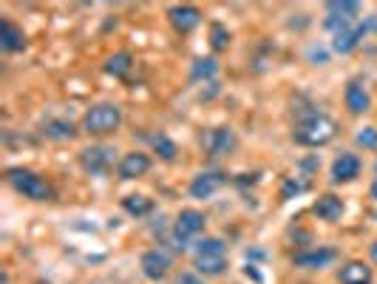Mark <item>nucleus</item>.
Instances as JSON below:
<instances>
[{
    "label": "nucleus",
    "mask_w": 377,
    "mask_h": 284,
    "mask_svg": "<svg viewBox=\"0 0 377 284\" xmlns=\"http://www.w3.org/2000/svg\"><path fill=\"white\" fill-rule=\"evenodd\" d=\"M337 134V125L326 117V114H309L298 122V128H295V142L298 145H306V148H321L326 142H332Z\"/></svg>",
    "instance_id": "nucleus-1"
},
{
    "label": "nucleus",
    "mask_w": 377,
    "mask_h": 284,
    "mask_svg": "<svg viewBox=\"0 0 377 284\" xmlns=\"http://www.w3.org/2000/svg\"><path fill=\"white\" fill-rule=\"evenodd\" d=\"M6 182L15 187L17 194H23L26 199H35V202H49L54 197L51 185L43 176H37L35 171H28V168H9Z\"/></svg>",
    "instance_id": "nucleus-2"
},
{
    "label": "nucleus",
    "mask_w": 377,
    "mask_h": 284,
    "mask_svg": "<svg viewBox=\"0 0 377 284\" xmlns=\"http://www.w3.org/2000/svg\"><path fill=\"white\" fill-rule=\"evenodd\" d=\"M119 125H122V111H119V106H114V103H100V106H94V108L82 117V131L91 134V137L114 134Z\"/></svg>",
    "instance_id": "nucleus-3"
},
{
    "label": "nucleus",
    "mask_w": 377,
    "mask_h": 284,
    "mask_svg": "<svg viewBox=\"0 0 377 284\" xmlns=\"http://www.w3.org/2000/svg\"><path fill=\"white\" fill-rule=\"evenodd\" d=\"M204 225H207L204 213H202V210H193V208H187V210H182V213L176 216L173 239H176V242H179V247L184 250V247H187V242H191L193 236H199V233L204 231Z\"/></svg>",
    "instance_id": "nucleus-4"
},
{
    "label": "nucleus",
    "mask_w": 377,
    "mask_h": 284,
    "mask_svg": "<svg viewBox=\"0 0 377 284\" xmlns=\"http://www.w3.org/2000/svg\"><path fill=\"white\" fill-rule=\"evenodd\" d=\"M116 151L114 148H108V145H91V148H85L82 153H80V162H82V168L88 171V174H94V176H103V174H108L111 168H114V156Z\"/></svg>",
    "instance_id": "nucleus-5"
},
{
    "label": "nucleus",
    "mask_w": 377,
    "mask_h": 284,
    "mask_svg": "<svg viewBox=\"0 0 377 284\" xmlns=\"http://www.w3.org/2000/svg\"><path fill=\"white\" fill-rule=\"evenodd\" d=\"M139 267H142V276H145V278L162 281V278L168 276V270H170V256L165 253V250H159V247H150V250H145V253H142Z\"/></svg>",
    "instance_id": "nucleus-6"
},
{
    "label": "nucleus",
    "mask_w": 377,
    "mask_h": 284,
    "mask_svg": "<svg viewBox=\"0 0 377 284\" xmlns=\"http://www.w3.org/2000/svg\"><path fill=\"white\" fill-rule=\"evenodd\" d=\"M335 259H337V250H332V247H312V250H304V253H295L292 262L301 270H324Z\"/></svg>",
    "instance_id": "nucleus-7"
},
{
    "label": "nucleus",
    "mask_w": 377,
    "mask_h": 284,
    "mask_svg": "<svg viewBox=\"0 0 377 284\" xmlns=\"http://www.w3.org/2000/svg\"><path fill=\"white\" fill-rule=\"evenodd\" d=\"M148 168H150L148 153L134 151V153H125L122 160H119L116 174H119V179H139V176H145V174H148Z\"/></svg>",
    "instance_id": "nucleus-8"
},
{
    "label": "nucleus",
    "mask_w": 377,
    "mask_h": 284,
    "mask_svg": "<svg viewBox=\"0 0 377 284\" xmlns=\"http://www.w3.org/2000/svg\"><path fill=\"white\" fill-rule=\"evenodd\" d=\"M168 17H170V26L179 31V35H187V31H193L199 23H202V12L196 9V6H173L170 12H168Z\"/></svg>",
    "instance_id": "nucleus-9"
},
{
    "label": "nucleus",
    "mask_w": 377,
    "mask_h": 284,
    "mask_svg": "<svg viewBox=\"0 0 377 284\" xmlns=\"http://www.w3.org/2000/svg\"><path fill=\"white\" fill-rule=\"evenodd\" d=\"M363 35H366V26H360V23H352V26H347V28L335 31L332 49H335L337 54H349V51H355V49H358V43L363 40Z\"/></svg>",
    "instance_id": "nucleus-10"
},
{
    "label": "nucleus",
    "mask_w": 377,
    "mask_h": 284,
    "mask_svg": "<svg viewBox=\"0 0 377 284\" xmlns=\"http://www.w3.org/2000/svg\"><path fill=\"white\" fill-rule=\"evenodd\" d=\"M360 176V156L358 153H340L332 162V182H352Z\"/></svg>",
    "instance_id": "nucleus-11"
},
{
    "label": "nucleus",
    "mask_w": 377,
    "mask_h": 284,
    "mask_svg": "<svg viewBox=\"0 0 377 284\" xmlns=\"http://www.w3.org/2000/svg\"><path fill=\"white\" fill-rule=\"evenodd\" d=\"M227 182V176L225 174H199V176H193V182H191V197H196V199H210L218 187H222Z\"/></svg>",
    "instance_id": "nucleus-12"
},
{
    "label": "nucleus",
    "mask_w": 377,
    "mask_h": 284,
    "mask_svg": "<svg viewBox=\"0 0 377 284\" xmlns=\"http://www.w3.org/2000/svg\"><path fill=\"white\" fill-rule=\"evenodd\" d=\"M343 100H347V108H349L352 117H360V114H366V111L371 108L369 91H366L358 80H352V83L347 85V94H343Z\"/></svg>",
    "instance_id": "nucleus-13"
},
{
    "label": "nucleus",
    "mask_w": 377,
    "mask_h": 284,
    "mask_svg": "<svg viewBox=\"0 0 377 284\" xmlns=\"http://www.w3.org/2000/svg\"><path fill=\"white\" fill-rule=\"evenodd\" d=\"M312 213H315L318 219H324V222H337V219L343 216V199L335 197V194H324V197H318L315 205H312Z\"/></svg>",
    "instance_id": "nucleus-14"
},
{
    "label": "nucleus",
    "mask_w": 377,
    "mask_h": 284,
    "mask_svg": "<svg viewBox=\"0 0 377 284\" xmlns=\"http://www.w3.org/2000/svg\"><path fill=\"white\" fill-rule=\"evenodd\" d=\"M236 148V134L230 131V128H213L210 134H207V151L213 153V156H225V153H230Z\"/></svg>",
    "instance_id": "nucleus-15"
},
{
    "label": "nucleus",
    "mask_w": 377,
    "mask_h": 284,
    "mask_svg": "<svg viewBox=\"0 0 377 284\" xmlns=\"http://www.w3.org/2000/svg\"><path fill=\"white\" fill-rule=\"evenodd\" d=\"M0 46H3L6 51H23L26 49L23 28L15 26L12 20H0Z\"/></svg>",
    "instance_id": "nucleus-16"
},
{
    "label": "nucleus",
    "mask_w": 377,
    "mask_h": 284,
    "mask_svg": "<svg viewBox=\"0 0 377 284\" xmlns=\"http://www.w3.org/2000/svg\"><path fill=\"white\" fill-rule=\"evenodd\" d=\"M340 284H371V267L366 262H347L340 267Z\"/></svg>",
    "instance_id": "nucleus-17"
},
{
    "label": "nucleus",
    "mask_w": 377,
    "mask_h": 284,
    "mask_svg": "<svg viewBox=\"0 0 377 284\" xmlns=\"http://www.w3.org/2000/svg\"><path fill=\"white\" fill-rule=\"evenodd\" d=\"M326 12L329 17L335 20H343V23H358V15H360V3H355V0H332V3H326Z\"/></svg>",
    "instance_id": "nucleus-18"
},
{
    "label": "nucleus",
    "mask_w": 377,
    "mask_h": 284,
    "mask_svg": "<svg viewBox=\"0 0 377 284\" xmlns=\"http://www.w3.org/2000/svg\"><path fill=\"white\" fill-rule=\"evenodd\" d=\"M43 134L49 137V140H71L74 134H77V128L69 122V119H49L46 122V128H43Z\"/></svg>",
    "instance_id": "nucleus-19"
},
{
    "label": "nucleus",
    "mask_w": 377,
    "mask_h": 284,
    "mask_svg": "<svg viewBox=\"0 0 377 284\" xmlns=\"http://www.w3.org/2000/svg\"><path fill=\"white\" fill-rule=\"evenodd\" d=\"M196 270L202 276H222L227 270V256H196Z\"/></svg>",
    "instance_id": "nucleus-20"
},
{
    "label": "nucleus",
    "mask_w": 377,
    "mask_h": 284,
    "mask_svg": "<svg viewBox=\"0 0 377 284\" xmlns=\"http://www.w3.org/2000/svg\"><path fill=\"white\" fill-rule=\"evenodd\" d=\"M122 210L139 219V216H148V213L153 210V202H150L148 197H142V194H131V197L122 199Z\"/></svg>",
    "instance_id": "nucleus-21"
},
{
    "label": "nucleus",
    "mask_w": 377,
    "mask_h": 284,
    "mask_svg": "<svg viewBox=\"0 0 377 284\" xmlns=\"http://www.w3.org/2000/svg\"><path fill=\"white\" fill-rule=\"evenodd\" d=\"M131 66H134V57L128 51H119V54L108 57V62H105L108 74H114V77H125V74L131 72Z\"/></svg>",
    "instance_id": "nucleus-22"
},
{
    "label": "nucleus",
    "mask_w": 377,
    "mask_h": 284,
    "mask_svg": "<svg viewBox=\"0 0 377 284\" xmlns=\"http://www.w3.org/2000/svg\"><path fill=\"white\" fill-rule=\"evenodd\" d=\"M196 256H227V244L216 236H207L196 242Z\"/></svg>",
    "instance_id": "nucleus-23"
},
{
    "label": "nucleus",
    "mask_w": 377,
    "mask_h": 284,
    "mask_svg": "<svg viewBox=\"0 0 377 284\" xmlns=\"http://www.w3.org/2000/svg\"><path fill=\"white\" fill-rule=\"evenodd\" d=\"M216 72H218V62L213 57H199V60H193L191 80H210V77H216Z\"/></svg>",
    "instance_id": "nucleus-24"
},
{
    "label": "nucleus",
    "mask_w": 377,
    "mask_h": 284,
    "mask_svg": "<svg viewBox=\"0 0 377 284\" xmlns=\"http://www.w3.org/2000/svg\"><path fill=\"white\" fill-rule=\"evenodd\" d=\"M210 46H213V51H227V46H230V31H227L222 23H213V26H210Z\"/></svg>",
    "instance_id": "nucleus-25"
},
{
    "label": "nucleus",
    "mask_w": 377,
    "mask_h": 284,
    "mask_svg": "<svg viewBox=\"0 0 377 284\" xmlns=\"http://www.w3.org/2000/svg\"><path fill=\"white\" fill-rule=\"evenodd\" d=\"M153 148H156V153L162 156L165 162H173L176 160V142L170 140V137H165V134H159V137H153Z\"/></svg>",
    "instance_id": "nucleus-26"
},
{
    "label": "nucleus",
    "mask_w": 377,
    "mask_h": 284,
    "mask_svg": "<svg viewBox=\"0 0 377 284\" xmlns=\"http://www.w3.org/2000/svg\"><path fill=\"white\" fill-rule=\"evenodd\" d=\"M355 142L360 148H377V128H363L355 134Z\"/></svg>",
    "instance_id": "nucleus-27"
},
{
    "label": "nucleus",
    "mask_w": 377,
    "mask_h": 284,
    "mask_svg": "<svg viewBox=\"0 0 377 284\" xmlns=\"http://www.w3.org/2000/svg\"><path fill=\"white\" fill-rule=\"evenodd\" d=\"M304 187H306V185H298V182H292V179H290V182L284 185V191H281V197H284V199H290L292 194H301Z\"/></svg>",
    "instance_id": "nucleus-28"
},
{
    "label": "nucleus",
    "mask_w": 377,
    "mask_h": 284,
    "mask_svg": "<svg viewBox=\"0 0 377 284\" xmlns=\"http://www.w3.org/2000/svg\"><path fill=\"white\" fill-rule=\"evenodd\" d=\"M176 284H199V278H196V276H182Z\"/></svg>",
    "instance_id": "nucleus-29"
},
{
    "label": "nucleus",
    "mask_w": 377,
    "mask_h": 284,
    "mask_svg": "<svg viewBox=\"0 0 377 284\" xmlns=\"http://www.w3.org/2000/svg\"><path fill=\"white\" fill-rule=\"evenodd\" d=\"M369 253H371V262H374V265H377V242H374V244H371V247H369Z\"/></svg>",
    "instance_id": "nucleus-30"
},
{
    "label": "nucleus",
    "mask_w": 377,
    "mask_h": 284,
    "mask_svg": "<svg viewBox=\"0 0 377 284\" xmlns=\"http://www.w3.org/2000/svg\"><path fill=\"white\" fill-rule=\"evenodd\" d=\"M369 194H371V199L377 202V176H374V182H371V191H369Z\"/></svg>",
    "instance_id": "nucleus-31"
},
{
    "label": "nucleus",
    "mask_w": 377,
    "mask_h": 284,
    "mask_svg": "<svg viewBox=\"0 0 377 284\" xmlns=\"http://www.w3.org/2000/svg\"><path fill=\"white\" fill-rule=\"evenodd\" d=\"M35 284H49V281H35Z\"/></svg>",
    "instance_id": "nucleus-32"
},
{
    "label": "nucleus",
    "mask_w": 377,
    "mask_h": 284,
    "mask_svg": "<svg viewBox=\"0 0 377 284\" xmlns=\"http://www.w3.org/2000/svg\"><path fill=\"white\" fill-rule=\"evenodd\" d=\"M374 171H377V162H374Z\"/></svg>",
    "instance_id": "nucleus-33"
}]
</instances>
